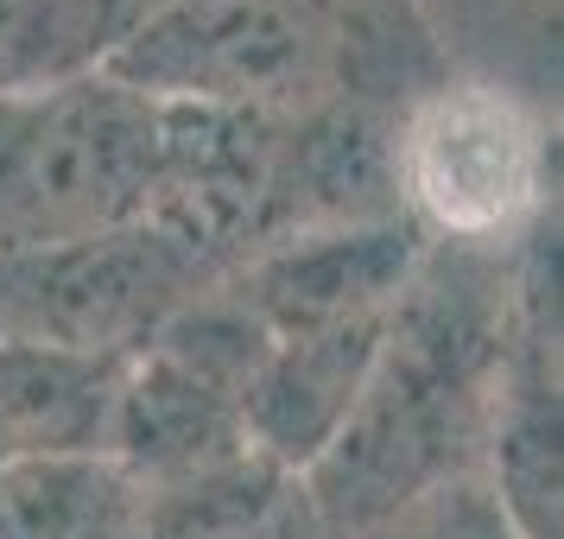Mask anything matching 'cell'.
I'll return each mask as SVG.
<instances>
[{"label":"cell","mask_w":564,"mask_h":539,"mask_svg":"<svg viewBox=\"0 0 564 539\" xmlns=\"http://www.w3.org/2000/svg\"><path fill=\"white\" fill-rule=\"evenodd\" d=\"M513 248H451L425 255L387 311L381 356L361 381L336 438L299 470L311 520L324 539H368L432 488L476 476L508 356Z\"/></svg>","instance_id":"cell-1"},{"label":"cell","mask_w":564,"mask_h":539,"mask_svg":"<svg viewBox=\"0 0 564 539\" xmlns=\"http://www.w3.org/2000/svg\"><path fill=\"white\" fill-rule=\"evenodd\" d=\"M165 153V103L115 71L0 103V255L147 223Z\"/></svg>","instance_id":"cell-2"},{"label":"cell","mask_w":564,"mask_h":539,"mask_svg":"<svg viewBox=\"0 0 564 539\" xmlns=\"http://www.w3.org/2000/svg\"><path fill=\"white\" fill-rule=\"evenodd\" d=\"M349 20L330 0H159L108 71L153 103L299 121L330 103Z\"/></svg>","instance_id":"cell-3"},{"label":"cell","mask_w":564,"mask_h":539,"mask_svg":"<svg viewBox=\"0 0 564 539\" xmlns=\"http://www.w3.org/2000/svg\"><path fill=\"white\" fill-rule=\"evenodd\" d=\"M552 128L501 83H437L393 121L400 216L451 248H520L552 216Z\"/></svg>","instance_id":"cell-4"},{"label":"cell","mask_w":564,"mask_h":539,"mask_svg":"<svg viewBox=\"0 0 564 539\" xmlns=\"http://www.w3.org/2000/svg\"><path fill=\"white\" fill-rule=\"evenodd\" d=\"M216 280V260L153 223H128L39 255H0V336L133 362Z\"/></svg>","instance_id":"cell-5"},{"label":"cell","mask_w":564,"mask_h":539,"mask_svg":"<svg viewBox=\"0 0 564 539\" xmlns=\"http://www.w3.org/2000/svg\"><path fill=\"white\" fill-rule=\"evenodd\" d=\"M128 362L0 336V463L108 457Z\"/></svg>","instance_id":"cell-6"},{"label":"cell","mask_w":564,"mask_h":539,"mask_svg":"<svg viewBox=\"0 0 564 539\" xmlns=\"http://www.w3.org/2000/svg\"><path fill=\"white\" fill-rule=\"evenodd\" d=\"M153 495L115 457L0 463V539H147Z\"/></svg>","instance_id":"cell-7"},{"label":"cell","mask_w":564,"mask_h":539,"mask_svg":"<svg viewBox=\"0 0 564 539\" xmlns=\"http://www.w3.org/2000/svg\"><path fill=\"white\" fill-rule=\"evenodd\" d=\"M140 0H0V103L108 71Z\"/></svg>","instance_id":"cell-8"},{"label":"cell","mask_w":564,"mask_h":539,"mask_svg":"<svg viewBox=\"0 0 564 539\" xmlns=\"http://www.w3.org/2000/svg\"><path fill=\"white\" fill-rule=\"evenodd\" d=\"M368 539H513V527L501 520L482 476H457V483L432 488L425 502H412L406 514H393Z\"/></svg>","instance_id":"cell-9"},{"label":"cell","mask_w":564,"mask_h":539,"mask_svg":"<svg viewBox=\"0 0 564 539\" xmlns=\"http://www.w3.org/2000/svg\"><path fill=\"white\" fill-rule=\"evenodd\" d=\"M241 539H324V527L311 520L305 488H299V495H292V502H285V508L267 520V527H254V533H241Z\"/></svg>","instance_id":"cell-10"}]
</instances>
